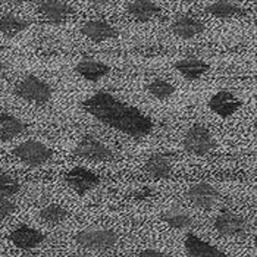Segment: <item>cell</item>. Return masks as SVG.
<instances>
[{
    "mask_svg": "<svg viewBox=\"0 0 257 257\" xmlns=\"http://www.w3.org/2000/svg\"><path fill=\"white\" fill-rule=\"evenodd\" d=\"M163 220L166 222V225H169L172 229H178V231H185L190 229L194 225V219L191 215H188L184 210H168L166 213H163Z\"/></svg>",
    "mask_w": 257,
    "mask_h": 257,
    "instance_id": "24",
    "label": "cell"
},
{
    "mask_svg": "<svg viewBox=\"0 0 257 257\" xmlns=\"http://www.w3.org/2000/svg\"><path fill=\"white\" fill-rule=\"evenodd\" d=\"M84 2L91 3V5H107V3L112 2V0H84Z\"/></svg>",
    "mask_w": 257,
    "mask_h": 257,
    "instance_id": "30",
    "label": "cell"
},
{
    "mask_svg": "<svg viewBox=\"0 0 257 257\" xmlns=\"http://www.w3.org/2000/svg\"><path fill=\"white\" fill-rule=\"evenodd\" d=\"M75 241L85 250L106 253L118 244L119 235L109 228H87L75 235Z\"/></svg>",
    "mask_w": 257,
    "mask_h": 257,
    "instance_id": "2",
    "label": "cell"
},
{
    "mask_svg": "<svg viewBox=\"0 0 257 257\" xmlns=\"http://www.w3.org/2000/svg\"><path fill=\"white\" fill-rule=\"evenodd\" d=\"M146 90L150 96H153L155 99L158 100H166L169 99L171 96L175 94L177 88L172 82L166 81L163 78H155L152 79L147 85H146Z\"/></svg>",
    "mask_w": 257,
    "mask_h": 257,
    "instance_id": "23",
    "label": "cell"
},
{
    "mask_svg": "<svg viewBox=\"0 0 257 257\" xmlns=\"http://www.w3.org/2000/svg\"><path fill=\"white\" fill-rule=\"evenodd\" d=\"M71 257H77V256H71Z\"/></svg>",
    "mask_w": 257,
    "mask_h": 257,
    "instance_id": "33",
    "label": "cell"
},
{
    "mask_svg": "<svg viewBox=\"0 0 257 257\" xmlns=\"http://www.w3.org/2000/svg\"><path fill=\"white\" fill-rule=\"evenodd\" d=\"M82 109L106 126L130 137L143 139L152 134L155 123L134 106L118 100L107 91H97L81 103Z\"/></svg>",
    "mask_w": 257,
    "mask_h": 257,
    "instance_id": "1",
    "label": "cell"
},
{
    "mask_svg": "<svg viewBox=\"0 0 257 257\" xmlns=\"http://www.w3.org/2000/svg\"><path fill=\"white\" fill-rule=\"evenodd\" d=\"M40 14L53 25H60L69 18L72 8L65 0H41L39 3Z\"/></svg>",
    "mask_w": 257,
    "mask_h": 257,
    "instance_id": "12",
    "label": "cell"
},
{
    "mask_svg": "<svg viewBox=\"0 0 257 257\" xmlns=\"http://www.w3.org/2000/svg\"><path fill=\"white\" fill-rule=\"evenodd\" d=\"M81 33L87 39L96 41V43H103V41L118 37V30L112 24H109L107 21L101 20L87 21L81 27Z\"/></svg>",
    "mask_w": 257,
    "mask_h": 257,
    "instance_id": "13",
    "label": "cell"
},
{
    "mask_svg": "<svg viewBox=\"0 0 257 257\" xmlns=\"http://www.w3.org/2000/svg\"><path fill=\"white\" fill-rule=\"evenodd\" d=\"M137 257H166V254L159 250H155V248H147V250L140 251Z\"/></svg>",
    "mask_w": 257,
    "mask_h": 257,
    "instance_id": "28",
    "label": "cell"
},
{
    "mask_svg": "<svg viewBox=\"0 0 257 257\" xmlns=\"http://www.w3.org/2000/svg\"><path fill=\"white\" fill-rule=\"evenodd\" d=\"M14 93L20 99L34 104H46L53 96L50 84L36 75H27L20 79L14 87Z\"/></svg>",
    "mask_w": 257,
    "mask_h": 257,
    "instance_id": "3",
    "label": "cell"
},
{
    "mask_svg": "<svg viewBox=\"0 0 257 257\" xmlns=\"http://www.w3.org/2000/svg\"><path fill=\"white\" fill-rule=\"evenodd\" d=\"M46 239V235L31 226L22 225L14 229L9 235V241L20 250H34L41 245Z\"/></svg>",
    "mask_w": 257,
    "mask_h": 257,
    "instance_id": "11",
    "label": "cell"
},
{
    "mask_svg": "<svg viewBox=\"0 0 257 257\" xmlns=\"http://www.w3.org/2000/svg\"><path fill=\"white\" fill-rule=\"evenodd\" d=\"M30 27V22L14 14H5L0 17V33L6 37H15Z\"/></svg>",
    "mask_w": 257,
    "mask_h": 257,
    "instance_id": "22",
    "label": "cell"
},
{
    "mask_svg": "<svg viewBox=\"0 0 257 257\" xmlns=\"http://www.w3.org/2000/svg\"><path fill=\"white\" fill-rule=\"evenodd\" d=\"M187 197L196 207L207 210L218 203L219 193L216 187L209 182H197L187 190Z\"/></svg>",
    "mask_w": 257,
    "mask_h": 257,
    "instance_id": "10",
    "label": "cell"
},
{
    "mask_svg": "<svg viewBox=\"0 0 257 257\" xmlns=\"http://www.w3.org/2000/svg\"><path fill=\"white\" fill-rule=\"evenodd\" d=\"M66 184L79 196L94 190L100 184V178L90 169L84 166H75L65 175Z\"/></svg>",
    "mask_w": 257,
    "mask_h": 257,
    "instance_id": "8",
    "label": "cell"
},
{
    "mask_svg": "<svg viewBox=\"0 0 257 257\" xmlns=\"http://www.w3.org/2000/svg\"><path fill=\"white\" fill-rule=\"evenodd\" d=\"M27 130L22 119L9 113H0V141H11L20 137Z\"/></svg>",
    "mask_w": 257,
    "mask_h": 257,
    "instance_id": "20",
    "label": "cell"
},
{
    "mask_svg": "<svg viewBox=\"0 0 257 257\" xmlns=\"http://www.w3.org/2000/svg\"><path fill=\"white\" fill-rule=\"evenodd\" d=\"M204 12L218 20H229V18H235V17H241L247 14L245 9H242L239 5L231 0H216L210 3L209 6H206Z\"/></svg>",
    "mask_w": 257,
    "mask_h": 257,
    "instance_id": "19",
    "label": "cell"
},
{
    "mask_svg": "<svg viewBox=\"0 0 257 257\" xmlns=\"http://www.w3.org/2000/svg\"><path fill=\"white\" fill-rule=\"evenodd\" d=\"M146 172L155 181L168 179L172 174L171 160L163 155H152L146 160Z\"/></svg>",
    "mask_w": 257,
    "mask_h": 257,
    "instance_id": "21",
    "label": "cell"
},
{
    "mask_svg": "<svg viewBox=\"0 0 257 257\" xmlns=\"http://www.w3.org/2000/svg\"><path fill=\"white\" fill-rule=\"evenodd\" d=\"M126 11L128 15L137 22H149L160 15V8L153 0H133Z\"/></svg>",
    "mask_w": 257,
    "mask_h": 257,
    "instance_id": "18",
    "label": "cell"
},
{
    "mask_svg": "<svg viewBox=\"0 0 257 257\" xmlns=\"http://www.w3.org/2000/svg\"><path fill=\"white\" fill-rule=\"evenodd\" d=\"M21 191V182L15 177L0 174V196L14 197Z\"/></svg>",
    "mask_w": 257,
    "mask_h": 257,
    "instance_id": "26",
    "label": "cell"
},
{
    "mask_svg": "<svg viewBox=\"0 0 257 257\" xmlns=\"http://www.w3.org/2000/svg\"><path fill=\"white\" fill-rule=\"evenodd\" d=\"M241 106H242L241 99H238L234 93L226 90H220L215 93L209 100V109L220 119L231 118L232 115L237 113Z\"/></svg>",
    "mask_w": 257,
    "mask_h": 257,
    "instance_id": "9",
    "label": "cell"
},
{
    "mask_svg": "<svg viewBox=\"0 0 257 257\" xmlns=\"http://www.w3.org/2000/svg\"><path fill=\"white\" fill-rule=\"evenodd\" d=\"M15 212H17V203L11 197L0 196V219L9 218Z\"/></svg>",
    "mask_w": 257,
    "mask_h": 257,
    "instance_id": "27",
    "label": "cell"
},
{
    "mask_svg": "<svg viewBox=\"0 0 257 257\" xmlns=\"http://www.w3.org/2000/svg\"><path fill=\"white\" fill-rule=\"evenodd\" d=\"M171 30L179 39L188 40L200 36L204 31V24L197 18L184 15V17H178L172 22Z\"/></svg>",
    "mask_w": 257,
    "mask_h": 257,
    "instance_id": "16",
    "label": "cell"
},
{
    "mask_svg": "<svg viewBox=\"0 0 257 257\" xmlns=\"http://www.w3.org/2000/svg\"><path fill=\"white\" fill-rule=\"evenodd\" d=\"M27 2L28 0H0V3H5V5H22Z\"/></svg>",
    "mask_w": 257,
    "mask_h": 257,
    "instance_id": "29",
    "label": "cell"
},
{
    "mask_svg": "<svg viewBox=\"0 0 257 257\" xmlns=\"http://www.w3.org/2000/svg\"><path fill=\"white\" fill-rule=\"evenodd\" d=\"M213 226H215L216 232L220 234L222 237L237 238L242 237L247 232L245 219L231 210L220 212L213 222Z\"/></svg>",
    "mask_w": 257,
    "mask_h": 257,
    "instance_id": "7",
    "label": "cell"
},
{
    "mask_svg": "<svg viewBox=\"0 0 257 257\" xmlns=\"http://www.w3.org/2000/svg\"><path fill=\"white\" fill-rule=\"evenodd\" d=\"M2 71H3V63L0 62V72H2Z\"/></svg>",
    "mask_w": 257,
    "mask_h": 257,
    "instance_id": "32",
    "label": "cell"
},
{
    "mask_svg": "<svg viewBox=\"0 0 257 257\" xmlns=\"http://www.w3.org/2000/svg\"><path fill=\"white\" fill-rule=\"evenodd\" d=\"M184 149L194 156H206L216 149V140L206 126L196 123L185 133Z\"/></svg>",
    "mask_w": 257,
    "mask_h": 257,
    "instance_id": "4",
    "label": "cell"
},
{
    "mask_svg": "<svg viewBox=\"0 0 257 257\" xmlns=\"http://www.w3.org/2000/svg\"><path fill=\"white\" fill-rule=\"evenodd\" d=\"M75 72L78 74L79 77H82V78L85 79V81L97 82L101 78L109 75L110 66L103 63V62H99V60H79L78 63L75 65Z\"/></svg>",
    "mask_w": 257,
    "mask_h": 257,
    "instance_id": "17",
    "label": "cell"
},
{
    "mask_svg": "<svg viewBox=\"0 0 257 257\" xmlns=\"http://www.w3.org/2000/svg\"><path fill=\"white\" fill-rule=\"evenodd\" d=\"M184 248L187 257H228L226 253L219 250L218 247L206 242L194 234H188L184 241Z\"/></svg>",
    "mask_w": 257,
    "mask_h": 257,
    "instance_id": "14",
    "label": "cell"
},
{
    "mask_svg": "<svg viewBox=\"0 0 257 257\" xmlns=\"http://www.w3.org/2000/svg\"><path fill=\"white\" fill-rule=\"evenodd\" d=\"M182 3H197V2H201V0H179Z\"/></svg>",
    "mask_w": 257,
    "mask_h": 257,
    "instance_id": "31",
    "label": "cell"
},
{
    "mask_svg": "<svg viewBox=\"0 0 257 257\" xmlns=\"http://www.w3.org/2000/svg\"><path fill=\"white\" fill-rule=\"evenodd\" d=\"M74 155L91 162H109L113 159L112 149L94 136H85L74 149Z\"/></svg>",
    "mask_w": 257,
    "mask_h": 257,
    "instance_id": "6",
    "label": "cell"
},
{
    "mask_svg": "<svg viewBox=\"0 0 257 257\" xmlns=\"http://www.w3.org/2000/svg\"><path fill=\"white\" fill-rule=\"evenodd\" d=\"M68 210L56 203L47 204L40 210V218L43 222L49 223V225H59L65 219L68 218Z\"/></svg>",
    "mask_w": 257,
    "mask_h": 257,
    "instance_id": "25",
    "label": "cell"
},
{
    "mask_svg": "<svg viewBox=\"0 0 257 257\" xmlns=\"http://www.w3.org/2000/svg\"><path fill=\"white\" fill-rule=\"evenodd\" d=\"M12 155L20 160L21 163L37 168L44 163H47L52 158V150L44 144L36 140H28L18 144L14 150Z\"/></svg>",
    "mask_w": 257,
    "mask_h": 257,
    "instance_id": "5",
    "label": "cell"
},
{
    "mask_svg": "<svg viewBox=\"0 0 257 257\" xmlns=\"http://www.w3.org/2000/svg\"><path fill=\"white\" fill-rule=\"evenodd\" d=\"M175 69L179 74L188 81H196L200 79L209 69L210 65L206 60L196 58V56H188V58H182L175 63Z\"/></svg>",
    "mask_w": 257,
    "mask_h": 257,
    "instance_id": "15",
    "label": "cell"
}]
</instances>
